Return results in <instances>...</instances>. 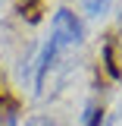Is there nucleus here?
Here are the masks:
<instances>
[{
  "label": "nucleus",
  "instance_id": "nucleus-1",
  "mask_svg": "<svg viewBox=\"0 0 122 126\" xmlns=\"http://www.w3.org/2000/svg\"><path fill=\"white\" fill-rule=\"evenodd\" d=\"M81 22L75 19V13H69V10H56L53 13V22H50V44L56 47V50H72V47L81 44Z\"/></svg>",
  "mask_w": 122,
  "mask_h": 126
},
{
  "label": "nucleus",
  "instance_id": "nucleus-2",
  "mask_svg": "<svg viewBox=\"0 0 122 126\" xmlns=\"http://www.w3.org/2000/svg\"><path fill=\"white\" fill-rule=\"evenodd\" d=\"M81 10L91 16V19H100V16L110 13V0H81Z\"/></svg>",
  "mask_w": 122,
  "mask_h": 126
},
{
  "label": "nucleus",
  "instance_id": "nucleus-3",
  "mask_svg": "<svg viewBox=\"0 0 122 126\" xmlns=\"http://www.w3.org/2000/svg\"><path fill=\"white\" fill-rule=\"evenodd\" d=\"M100 123V110H97V104H88V107H85V126H97Z\"/></svg>",
  "mask_w": 122,
  "mask_h": 126
},
{
  "label": "nucleus",
  "instance_id": "nucleus-4",
  "mask_svg": "<svg viewBox=\"0 0 122 126\" xmlns=\"http://www.w3.org/2000/svg\"><path fill=\"white\" fill-rule=\"evenodd\" d=\"M25 126H60L56 120H50V117H28Z\"/></svg>",
  "mask_w": 122,
  "mask_h": 126
}]
</instances>
